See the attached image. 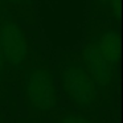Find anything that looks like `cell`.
<instances>
[{"label": "cell", "instance_id": "cell-8", "mask_svg": "<svg viewBox=\"0 0 123 123\" xmlns=\"http://www.w3.org/2000/svg\"><path fill=\"white\" fill-rule=\"evenodd\" d=\"M3 54H1V49H0V72H1V69H3Z\"/></svg>", "mask_w": 123, "mask_h": 123}, {"label": "cell", "instance_id": "cell-5", "mask_svg": "<svg viewBox=\"0 0 123 123\" xmlns=\"http://www.w3.org/2000/svg\"><path fill=\"white\" fill-rule=\"evenodd\" d=\"M91 43L94 44L98 52L102 54L110 66H114L119 57V38L118 33L114 29H109L102 32L98 37H95Z\"/></svg>", "mask_w": 123, "mask_h": 123}, {"label": "cell", "instance_id": "cell-9", "mask_svg": "<svg viewBox=\"0 0 123 123\" xmlns=\"http://www.w3.org/2000/svg\"><path fill=\"white\" fill-rule=\"evenodd\" d=\"M12 3H15V4H17V3H25L27 0H11Z\"/></svg>", "mask_w": 123, "mask_h": 123}, {"label": "cell", "instance_id": "cell-7", "mask_svg": "<svg viewBox=\"0 0 123 123\" xmlns=\"http://www.w3.org/2000/svg\"><path fill=\"white\" fill-rule=\"evenodd\" d=\"M97 1L102 7H114V3L117 0H97Z\"/></svg>", "mask_w": 123, "mask_h": 123}, {"label": "cell", "instance_id": "cell-3", "mask_svg": "<svg viewBox=\"0 0 123 123\" xmlns=\"http://www.w3.org/2000/svg\"><path fill=\"white\" fill-rule=\"evenodd\" d=\"M0 49L6 64L17 66L24 61L27 53L24 38L20 29L11 20H4L0 25Z\"/></svg>", "mask_w": 123, "mask_h": 123}, {"label": "cell", "instance_id": "cell-6", "mask_svg": "<svg viewBox=\"0 0 123 123\" xmlns=\"http://www.w3.org/2000/svg\"><path fill=\"white\" fill-rule=\"evenodd\" d=\"M60 123H91L89 119L83 117H80V115H75V114H66L64 118L61 119Z\"/></svg>", "mask_w": 123, "mask_h": 123}, {"label": "cell", "instance_id": "cell-1", "mask_svg": "<svg viewBox=\"0 0 123 123\" xmlns=\"http://www.w3.org/2000/svg\"><path fill=\"white\" fill-rule=\"evenodd\" d=\"M24 86L28 105L33 111H50L56 106V82L52 70L46 68H29L25 72Z\"/></svg>", "mask_w": 123, "mask_h": 123}, {"label": "cell", "instance_id": "cell-4", "mask_svg": "<svg viewBox=\"0 0 123 123\" xmlns=\"http://www.w3.org/2000/svg\"><path fill=\"white\" fill-rule=\"evenodd\" d=\"M85 60H86V69L93 80L94 87L103 89L111 81V66L107 61L102 57L98 49L94 46L93 43H89L85 48Z\"/></svg>", "mask_w": 123, "mask_h": 123}, {"label": "cell", "instance_id": "cell-2", "mask_svg": "<svg viewBox=\"0 0 123 123\" xmlns=\"http://www.w3.org/2000/svg\"><path fill=\"white\" fill-rule=\"evenodd\" d=\"M64 90L81 109H90L95 98V87L82 62H70L64 70Z\"/></svg>", "mask_w": 123, "mask_h": 123}]
</instances>
